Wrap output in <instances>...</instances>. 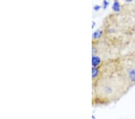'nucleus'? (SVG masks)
<instances>
[{"mask_svg": "<svg viewBox=\"0 0 135 119\" xmlns=\"http://www.w3.org/2000/svg\"><path fill=\"white\" fill-rule=\"evenodd\" d=\"M103 32H104V31L103 30V29L102 28H99L98 30H97L96 31L94 32L92 35L93 42H96L97 41L100 39L103 35Z\"/></svg>", "mask_w": 135, "mask_h": 119, "instance_id": "3", "label": "nucleus"}, {"mask_svg": "<svg viewBox=\"0 0 135 119\" xmlns=\"http://www.w3.org/2000/svg\"><path fill=\"white\" fill-rule=\"evenodd\" d=\"M92 117L94 118H94H95V117L94 116H93V117Z\"/></svg>", "mask_w": 135, "mask_h": 119, "instance_id": "9", "label": "nucleus"}, {"mask_svg": "<svg viewBox=\"0 0 135 119\" xmlns=\"http://www.w3.org/2000/svg\"><path fill=\"white\" fill-rule=\"evenodd\" d=\"M101 75V72L100 69V67L99 68H92V81L93 84H94L100 78Z\"/></svg>", "mask_w": 135, "mask_h": 119, "instance_id": "1", "label": "nucleus"}, {"mask_svg": "<svg viewBox=\"0 0 135 119\" xmlns=\"http://www.w3.org/2000/svg\"><path fill=\"white\" fill-rule=\"evenodd\" d=\"M127 78L130 83H135V68H129L127 69Z\"/></svg>", "mask_w": 135, "mask_h": 119, "instance_id": "2", "label": "nucleus"}, {"mask_svg": "<svg viewBox=\"0 0 135 119\" xmlns=\"http://www.w3.org/2000/svg\"><path fill=\"white\" fill-rule=\"evenodd\" d=\"M95 23L94 21H93V23H92V28L93 29L95 27Z\"/></svg>", "mask_w": 135, "mask_h": 119, "instance_id": "8", "label": "nucleus"}, {"mask_svg": "<svg viewBox=\"0 0 135 119\" xmlns=\"http://www.w3.org/2000/svg\"><path fill=\"white\" fill-rule=\"evenodd\" d=\"M102 64V58L99 55H92V66L94 68H99Z\"/></svg>", "mask_w": 135, "mask_h": 119, "instance_id": "4", "label": "nucleus"}, {"mask_svg": "<svg viewBox=\"0 0 135 119\" xmlns=\"http://www.w3.org/2000/svg\"><path fill=\"white\" fill-rule=\"evenodd\" d=\"M134 65H135V60H134Z\"/></svg>", "mask_w": 135, "mask_h": 119, "instance_id": "10", "label": "nucleus"}, {"mask_svg": "<svg viewBox=\"0 0 135 119\" xmlns=\"http://www.w3.org/2000/svg\"><path fill=\"white\" fill-rule=\"evenodd\" d=\"M112 8L113 12L115 13H119L121 12V6L120 3H119V0H114Z\"/></svg>", "mask_w": 135, "mask_h": 119, "instance_id": "5", "label": "nucleus"}, {"mask_svg": "<svg viewBox=\"0 0 135 119\" xmlns=\"http://www.w3.org/2000/svg\"><path fill=\"white\" fill-rule=\"evenodd\" d=\"M101 8V6H95L94 7V10L95 11H99L100 9Z\"/></svg>", "mask_w": 135, "mask_h": 119, "instance_id": "7", "label": "nucleus"}, {"mask_svg": "<svg viewBox=\"0 0 135 119\" xmlns=\"http://www.w3.org/2000/svg\"><path fill=\"white\" fill-rule=\"evenodd\" d=\"M109 1L108 0H103V8L105 9V8H106L108 7V6H109Z\"/></svg>", "mask_w": 135, "mask_h": 119, "instance_id": "6", "label": "nucleus"}]
</instances>
